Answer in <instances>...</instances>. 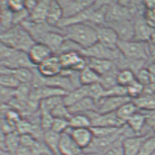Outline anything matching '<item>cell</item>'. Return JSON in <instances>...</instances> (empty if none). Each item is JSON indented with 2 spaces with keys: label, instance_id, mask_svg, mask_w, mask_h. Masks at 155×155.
<instances>
[{
  "label": "cell",
  "instance_id": "6da1fadb",
  "mask_svg": "<svg viewBox=\"0 0 155 155\" xmlns=\"http://www.w3.org/2000/svg\"><path fill=\"white\" fill-rule=\"evenodd\" d=\"M60 29L65 38L78 44L84 50L98 42L96 29L89 23L74 24Z\"/></svg>",
  "mask_w": 155,
  "mask_h": 155
},
{
  "label": "cell",
  "instance_id": "7a4b0ae2",
  "mask_svg": "<svg viewBox=\"0 0 155 155\" xmlns=\"http://www.w3.org/2000/svg\"><path fill=\"white\" fill-rule=\"evenodd\" d=\"M0 40L1 43L5 45L26 53L36 43L22 25H15L5 32L1 33Z\"/></svg>",
  "mask_w": 155,
  "mask_h": 155
},
{
  "label": "cell",
  "instance_id": "3957f363",
  "mask_svg": "<svg viewBox=\"0 0 155 155\" xmlns=\"http://www.w3.org/2000/svg\"><path fill=\"white\" fill-rule=\"evenodd\" d=\"M0 47L1 67L10 69L36 68L29 59L28 53L13 48L2 43H1Z\"/></svg>",
  "mask_w": 155,
  "mask_h": 155
},
{
  "label": "cell",
  "instance_id": "277c9868",
  "mask_svg": "<svg viewBox=\"0 0 155 155\" xmlns=\"http://www.w3.org/2000/svg\"><path fill=\"white\" fill-rule=\"evenodd\" d=\"M117 48L125 59L131 61H147L149 59V43L130 40H119Z\"/></svg>",
  "mask_w": 155,
  "mask_h": 155
},
{
  "label": "cell",
  "instance_id": "5b68a950",
  "mask_svg": "<svg viewBox=\"0 0 155 155\" xmlns=\"http://www.w3.org/2000/svg\"><path fill=\"white\" fill-rule=\"evenodd\" d=\"M82 54L85 57L107 59L114 61L115 64L123 56L118 48H110L105 46L99 42L89 48L83 50Z\"/></svg>",
  "mask_w": 155,
  "mask_h": 155
},
{
  "label": "cell",
  "instance_id": "8992f818",
  "mask_svg": "<svg viewBox=\"0 0 155 155\" xmlns=\"http://www.w3.org/2000/svg\"><path fill=\"white\" fill-rule=\"evenodd\" d=\"M58 56L64 70L81 72L87 67L86 57L81 52H64Z\"/></svg>",
  "mask_w": 155,
  "mask_h": 155
},
{
  "label": "cell",
  "instance_id": "52a82bcc",
  "mask_svg": "<svg viewBox=\"0 0 155 155\" xmlns=\"http://www.w3.org/2000/svg\"><path fill=\"white\" fill-rule=\"evenodd\" d=\"M135 24V38L138 41L148 42L150 40L151 35L155 29L145 16V13H138L133 16Z\"/></svg>",
  "mask_w": 155,
  "mask_h": 155
},
{
  "label": "cell",
  "instance_id": "ba28073f",
  "mask_svg": "<svg viewBox=\"0 0 155 155\" xmlns=\"http://www.w3.org/2000/svg\"><path fill=\"white\" fill-rule=\"evenodd\" d=\"M86 114L90 119L91 127H110L119 128L125 125L118 118L116 112L99 114L97 111H91Z\"/></svg>",
  "mask_w": 155,
  "mask_h": 155
},
{
  "label": "cell",
  "instance_id": "9c48e42d",
  "mask_svg": "<svg viewBox=\"0 0 155 155\" xmlns=\"http://www.w3.org/2000/svg\"><path fill=\"white\" fill-rule=\"evenodd\" d=\"M130 100H132L131 98L128 96L104 97L97 103V111L99 114L116 112L118 109Z\"/></svg>",
  "mask_w": 155,
  "mask_h": 155
},
{
  "label": "cell",
  "instance_id": "30bf717a",
  "mask_svg": "<svg viewBox=\"0 0 155 155\" xmlns=\"http://www.w3.org/2000/svg\"><path fill=\"white\" fill-rule=\"evenodd\" d=\"M94 1H81V0H61L59 1L63 13V19L73 18L82 13L92 5Z\"/></svg>",
  "mask_w": 155,
  "mask_h": 155
},
{
  "label": "cell",
  "instance_id": "8fae6325",
  "mask_svg": "<svg viewBox=\"0 0 155 155\" xmlns=\"http://www.w3.org/2000/svg\"><path fill=\"white\" fill-rule=\"evenodd\" d=\"M105 25L109 26L116 31L121 41H130L135 38V24L133 18L108 23Z\"/></svg>",
  "mask_w": 155,
  "mask_h": 155
},
{
  "label": "cell",
  "instance_id": "7c38bea8",
  "mask_svg": "<svg viewBox=\"0 0 155 155\" xmlns=\"http://www.w3.org/2000/svg\"><path fill=\"white\" fill-rule=\"evenodd\" d=\"M37 70L40 75L45 78L57 76L60 75L63 70L59 56L56 54L39 65Z\"/></svg>",
  "mask_w": 155,
  "mask_h": 155
},
{
  "label": "cell",
  "instance_id": "4fadbf2b",
  "mask_svg": "<svg viewBox=\"0 0 155 155\" xmlns=\"http://www.w3.org/2000/svg\"><path fill=\"white\" fill-rule=\"evenodd\" d=\"M97 34V40L100 43L110 48H117L119 41L116 31L108 25L94 26Z\"/></svg>",
  "mask_w": 155,
  "mask_h": 155
},
{
  "label": "cell",
  "instance_id": "5bb4252c",
  "mask_svg": "<svg viewBox=\"0 0 155 155\" xmlns=\"http://www.w3.org/2000/svg\"><path fill=\"white\" fill-rule=\"evenodd\" d=\"M29 59L36 68L54 55L51 49L40 43H35L28 52Z\"/></svg>",
  "mask_w": 155,
  "mask_h": 155
},
{
  "label": "cell",
  "instance_id": "9a60e30c",
  "mask_svg": "<svg viewBox=\"0 0 155 155\" xmlns=\"http://www.w3.org/2000/svg\"><path fill=\"white\" fill-rule=\"evenodd\" d=\"M152 134L124 137L122 140V147L124 155H139L143 142L149 135Z\"/></svg>",
  "mask_w": 155,
  "mask_h": 155
},
{
  "label": "cell",
  "instance_id": "2e32d148",
  "mask_svg": "<svg viewBox=\"0 0 155 155\" xmlns=\"http://www.w3.org/2000/svg\"><path fill=\"white\" fill-rule=\"evenodd\" d=\"M82 152V149L68 131L61 134L59 155H79Z\"/></svg>",
  "mask_w": 155,
  "mask_h": 155
},
{
  "label": "cell",
  "instance_id": "e0dca14e",
  "mask_svg": "<svg viewBox=\"0 0 155 155\" xmlns=\"http://www.w3.org/2000/svg\"><path fill=\"white\" fill-rule=\"evenodd\" d=\"M67 94L66 91L61 90L58 88L52 87L49 86H40L38 87H33L31 89L30 99L35 101L40 102L47 98L55 96H64Z\"/></svg>",
  "mask_w": 155,
  "mask_h": 155
},
{
  "label": "cell",
  "instance_id": "ac0fdd59",
  "mask_svg": "<svg viewBox=\"0 0 155 155\" xmlns=\"http://www.w3.org/2000/svg\"><path fill=\"white\" fill-rule=\"evenodd\" d=\"M67 131L69 133L78 145L83 151L89 147L94 138L92 131L90 128H69Z\"/></svg>",
  "mask_w": 155,
  "mask_h": 155
},
{
  "label": "cell",
  "instance_id": "d6986e66",
  "mask_svg": "<svg viewBox=\"0 0 155 155\" xmlns=\"http://www.w3.org/2000/svg\"><path fill=\"white\" fill-rule=\"evenodd\" d=\"M21 146V135L17 131L8 135L1 133V151H6L15 155Z\"/></svg>",
  "mask_w": 155,
  "mask_h": 155
},
{
  "label": "cell",
  "instance_id": "ffe728a7",
  "mask_svg": "<svg viewBox=\"0 0 155 155\" xmlns=\"http://www.w3.org/2000/svg\"><path fill=\"white\" fill-rule=\"evenodd\" d=\"M35 68L34 69H29V68L10 69L5 67H1V74H11L16 78L21 84H32L35 76Z\"/></svg>",
  "mask_w": 155,
  "mask_h": 155
},
{
  "label": "cell",
  "instance_id": "44dd1931",
  "mask_svg": "<svg viewBox=\"0 0 155 155\" xmlns=\"http://www.w3.org/2000/svg\"><path fill=\"white\" fill-rule=\"evenodd\" d=\"M86 59L87 66L99 74L100 77L108 73L116 66L114 61L107 59L90 57H86Z\"/></svg>",
  "mask_w": 155,
  "mask_h": 155
},
{
  "label": "cell",
  "instance_id": "7402d4cb",
  "mask_svg": "<svg viewBox=\"0 0 155 155\" xmlns=\"http://www.w3.org/2000/svg\"><path fill=\"white\" fill-rule=\"evenodd\" d=\"M15 26L13 21V13L8 6V1L0 2V29L1 33L5 32Z\"/></svg>",
  "mask_w": 155,
  "mask_h": 155
},
{
  "label": "cell",
  "instance_id": "603a6c76",
  "mask_svg": "<svg viewBox=\"0 0 155 155\" xmlns=\"http://www.w3.org/2000/svg\"><path fill=\"white\" fill-rule=\"evenodd\" d=\"M68 108L72 115L86 114L91 111H97V102L92 98L86 97Z\"/></svg>",
  "mask_w": 155,
  "mask_h": 155
},
{
  "label": "cell",
  "instance_id": "cb8c5ba5",
  "mask_svg": "<svg viewBox=\"0 0 155 155\" xmlns=\"http://www.w3.org/2000/svg\"><path fill=\"white\" fill-rule=\"evenodd\" d=\"M50 2L51 1H46V0L38 1L35 8L30 13L29 20L37 24L46 23Z\"/></svg>",
  "mask_w": 155,
  "mask_h": 155
},
{
  "label": "cell",
  "instance_id": "d4e9b609",
  "mask_svg": "<svg viewBox=\"0 0 155 155\" xmlns=\"http://www.w3.org/2000/svg\"><path fill=\"white\" fill-rule=\"evenodd\" d=\"M63 19V13L59 1H51L46 23L53 27L59 28V25Z\"/></svg>",
  "mask_w": 155,
  "mask_h": 155
},
{
  "label": "cell",
  "instance_id": "484cf974",
  "mask_svg": "<svg viewBox=\"0 0 155 155\" xmlns=\"http://www.w3.org/2000/svg\"><path fill=\"white\" fill-rule=\"evenodd\" d=\"M127 125L135 135H143L147 124V116L143 112L138 111L127 121Z\"/></svg>",
  "mask_w": 155,
  "mask_h": 155
},
{
  "label": "cell",
  "instance_id": "4316f807",
  "mask_svg": "<svg viewBox=\"0 0 155 155\" xmlns=\"http://www.w3.org/2000/svg\"><path fill=\"white\" fill-rule=\"evenodd\" d=\"M86 97H89L87 86H82L67 93L63 97V102L69 108Z\"/></svg>",
  "mask_w": 155,
  "mask_h": 155
},
{
  "label": "cell",
  "instance_id": "83f0119b",
  "mask_svg": "<svg viewBox=\"0 0 155 155\" xmlns=\"http://www.w3.org/2000/svg\"><path fill=\"white\" fill-rule=\"evenodd\" d=\"M139 111L149 112L155 110V96L144 93L138 98L132 100Z\"/></svg>",
  "mask_w": 155,
  "mask_h": 155
},
{
  "label": "cell",
  "instance_id": "f1b7e54d",
  "mask_svg": "<svg viewBox=\"0 0 155 155\" xmlns=\"http://www.w3.org/2000/svg\"><path fill=\"white\" fill-rule=\"evenodd\" d=\"M60 138L61 134L56 133L51 130L45 132L43 134V142L54 155H59Z\"/></svg>",
  "mask_w": 155,
  "mask_h": 155
},
{
  "label": "cell",
  "instance_id": "f546056e",
  "mask_svg": "<svg viewBox=\"0 0 155 155\" xmlns=\"http://www.w3.org/2000/svg\"><path fill=\"white\" fill-rule=\"evenodd\" d=\"M138 111L139 110L133 102V100H130L128 103L123 105L120 108L118 109L116 113L118 118L120 119L121 122L124 124H126L130 118Z\"/></svg>",
  "mask_w": 155,
  "mask_h": 155
},
{
  "label": "cell",
  "instance_id": "4dcf8cb0",
  "mask_svg": "<svg viewBox=\"0 0 155 155\" xmlns=\"http://www.w3.org/2000/svg\"><path fill=\"white\" fill-rule=\"evenodd\" d=\"M80 81L81 86H90L100 82V75L87 66L80 72Z\"/></svg>",
  "mask_w": 155,
  "mask_h": 155
},
{
  "label": "cell",
  "instance_id": "1f68e13d",
  "mask_svg": "<svg viewBox=\"0 0 155 155\" xmlns=\"http://www.w3.org/2000/svg\"><path fill=\"white\" fill-rule=\"evenodd\" d=\"M119 71V69L116 66L114 69L100 77V84L105 89V90L117 85V75Z\"/></svg>",
  "mask_w": 155,
  "mask_h": 155
},
{
  "label": "cell",
  "instance_id": "d6a6232c",
  "mask_svg": "<svg viewBox=\"0 0 155 155\" xmlns=\"http://www.w3.org/2000/svg\"><path fill=\"white\" fill-rule=\"evenodd\" d=\"M69 121L70 127L73 128V129L91 127V120L86 114H80L73 115Z\"/></svg>",
  "mask_w": 155,
  "mask_h": 155
},
{
  "label": "cell",
  "instance_id": "836d02e7",
  "mask_svg": "<svg viewBox=\"0 0 155 155\" xmlns=\"http://www.w3.org/2000/svg\"><path fill=\"white\" fill-rule=\"evenodd\" d=\"M136 80V75L130 69L119 70L117 75V83L119 85L127 87Z\"/></svg>",
  "mask_w": 155,
  "mask_h": 155
},
{
  "label": "cell",
  "instance_id": "e575fe53",
  "mask_svg": "<svg viewBox=\"0 0 155 155\" xmlns=\"http://www.w3.org/2000/svg\"><path fill=\"white\" fill-rule=\"evenodd\" d=\"M122 127H91V130L92 131L94 137L102 138V137H108L115 135L123 130Z\"/></svg>",
  "mask_w": 155,
  "mask_h": 155
},
{
  "label": "cell",
  "instance_id": "d590c367",
  "mask_svg": "<svg viewBox=\"0 0 155 155\" xmlns=\"http://www.w3.org/2000/svg\"><path fill=\"white\" fill-rule=\"evenodd\" d=\"M127 96L131 98V100L138 98L142 94H144L145 91V87L143 84H140L138 80H135L130 84L129 86H127Z\"/></svg>",
  "mask_w": 155,
  "mask_h": 155
},
{
  "label": "cell",
  "instance_id": "8d00e7d4",
  "mask_svg": "<svg viewBox=\"0 0 155 155\" xmlns=\"http://www.w3.org/2000/svg\"><path fill=\"white\" fill-rule=\"evenodd\" d=\"M51 114L54 119H67V120H70L73 116L70 112L68 107L64 104V102L53 108Z\"/></svg>",
  "mask_w": 155,
  "mask_h": 155
},
{
  "label": "cell",
  "instance_id": "74e56055",
  "mask_svg": "<svg viewBox=\"0 0 155 155\" xmlns=\"http://www.w3.org/2000/svg\"><path fill=\"white\" fill-rule=\"evenodd\" d=\"M0 84L2 87L12 89H17L21 84L16 78L11 74H1Z\"/></svg>",
  "mask_w": 155,
  "mask_h": 155
},
{
  "label": "cell",
  "instance_id": "f35d334b",
  "mask_svg": "<svg viewBox=\"0 0 155 155\" xmlns=\"http://www.w3.org/2000/svg\"><path fill=\"white\" fill-rule=\"evenodd\" d=\"M87 89L89 97L92 98L97 103L105 96V90L100 84V82L92 84V85L87 86Z\"/></svg>",
  "mask_w": 155,
  "mask_h": 155
},
{
  "label": "cell",
  "instance_id": "ab89813d",
  "mask_svg": "<svg viewBox=\"0 0 155 155\" xmlns=\"http://www.w3.org/2000/svg\"><path fill=\"white\" fill-rule=\"evenodd\" d=\"M40 124H41V127L44 133L50 130L51 129L52 124L54 120V118L53 117L51 114L48 110L40 109Z\"/></svg>",
  "mask_w": 155,
  "mask_h": 155
},
{
  "label": "cell",
  "instance_id": "60d3db41",
  "mask_svg": "<svg viewBox=\"0 0 155 155\" xmlns=\"http://www.w3.org/2000/svg\"><path fill=\"white\" fill-rule=\"evenodd\" d=\"M154 153H155V132L143 142L139 155H152Z\"/></svg>",
  "mask_w": 155,
  "mask_h": 155
},
{
  "label": "cell",
  "instance_id": "b9f144b4",
  "mask_svg": "<svg viewBox=\"0 0 155 155\" xmlns=\"http://www.w3.org/2000/svg\"><path fill=\"white\" fill-rule=\"evenodd\" d=\"M70 120L63 119H54L52 124L51 130L56 133L62 134L70 128Z\"/></svg>",
  "mask_w": 155,
  "mask_h": 155
},
{
  "label": "cell",
  "instance_id": "7bdbcfd3",
  "mask_svg": "<svg viewBox=\"0 0 155 155\" xmlns=\"http://www.w3.org/2000/svg\"><path fill=\"white\" fill-rule=\"evenodd\" d=\"M16 89H8L1 86V102L2 104L9 105L15 98Z\"/></svg>",
  "mask_w": 155,
  "mask_h": 155
},
{
  "label": "cell",
  "instance_id": "ee69618b",
  "mask_svg": "<svg viewBox=\"0 0 155 155\" xmlns=\"http://www.w3.org/2000/svg\"><path fill=\"white\" fill-rule=\"evenodd\" d=\"M124 137L126 136L122 137L119 140H117L103 155H124V149L122 147V140Z\"/></svg>",
  "mask_w": 155,
  "mask_h": 155
},
{
  "label": "cell",
  "instance_id": "f6af8a7d",
  "mask_svg": "<svg viewBox=\"0 0 155 155\" xmlns=\"http://www.w3.org/2000/svg\"><path fill=\"white\" fill-rule=\"evenodd\" d=\"M108 96H127L126 87L121 86L119 84L113 86L105 91V96L104 97Z\"/></svg>",
  "mask_w": 155,
  "mask_h": 155
},
{
  "label": "cell",
  "instance_id": "bcb514c9",
  "mask_svg": "<svg viewBox=\"0 0 155 155\" xmlns=\"http://www.w3.org/2000/svg\"><path fill=\"white\" fill-rule=\"evenodd\" d=\"M8 6L12 13H16L25 8L24 1L22 0H10L8 1Z\"/></svg>",
  "mask_w": 155,
  "mask_h": 155
},
{
  "label": "cell",
  "instance_id": "7dc6e473",
  "mask_svg": "<svg viewBox=\"0 0 155 155\" xmlns=\"http://www.w3.org/2000/svg\"><path fill=\"white\" fill-rule=\"evenodd\" d=\"M142 112V111H141ZM147 116V124L151 129L155 130V110L149 112H143Z\"/></svg>",
  "mask_w": 155,
  "mask_h": 155
},
{
  "label": "cell",
  "instance_id": "c3c4849f",
  "mask_svg": "<svg viewBox=\"0 0 155 155\" xmlns=\"http://www.w3.org/2000/svg\"><path fill=\"white\" fill-rule=\"evenodd\" d=\"M38 1H29V0H26L24 1V5H25V9L29 12L30 14L33 10L35 8L37 4H38Z\"/></svg>",
  "mask_w": 155,
  "mask_h": 155
},
{
  "label": "cell",
  "instance_id": "681fc988",
  "mask_svg": "<svg viewBox=\"0 0 155 155\" xmlns=\"http://www.w3.org/2000/svg\"><path fill=\"white\" fill-rule=\"evenodd\" d=\"M149 59L152 63H155V44L149 43Z\"/></svg>",
  "mask_w": 155,
  "mask_h": 155
},
{
  "label": "cell",
  "instance_id": "f907efd6",
  "mask_svg": "<svg viewBox=\"0 0 155 155\" xmlns=\"http://www.w3.org/2000/svg\"><path fill=\"white\" fill-rule=\"evenodd\" d=\"M149 43L150 44H155V29H154L152 34L151 35V38H150V40H149Z\"/></svg>",
  "mask_w": 155,
  "mask_h": 155
},
{
  "label": "cell",
  "instance_id": "816d5d0a",
  "mask_svg": "<svg viewBox=\"0 0 155 155\" xmlns=\"http://www.w3.org/2000/svg\"><path fill=\"white\" fill-rule=\"evenodd\" d=\"M152 155H155V153H154V154H153Z\"/></svg>",
  "mask_w": 155,
  "mask_h": 155
}]
</instances>
